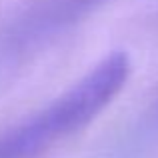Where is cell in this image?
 <instances>
[{
  "label": "cell",
  "instance_id": "6da1fadb",
  "mask_svg": "<svg viewBox=\"0 0 158 158\" xmlns=\"http://www.w3.org/2000/svg\"><path fill=\"white\" fill-rule=\"evenodd\" d=\"M126 76V54H110L56 104L26 122V126L0 140V158H22L30 150L42 148L46 142L82 126L100 108H104L106 102L112 100V96L124 84Z\"/></svg>",
  "mask_w": 158,
  "mask_h": 158
},
{
  "label": "cell",
  "instance_id": "7a4b0ae2",
  "mask_svg": "<svg viewBox=\"0 0 158 158\" xmlns=\"http://www.w3.org/2000/svg\"><path fill=\"white\" fill-rule=\"evenodd\" d=\"M66 2H70V4H76V8H78V6H84V4H90V2H94V0H66ZM66 2H62V4H60V8H62V6H66Z\"/></svg>",
  "mask_w": 158,
  "mask_h": 158
}]
</instances>
